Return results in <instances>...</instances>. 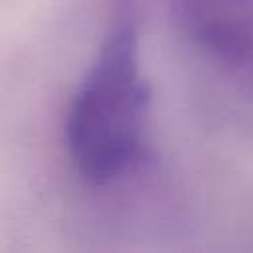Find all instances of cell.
<instances>
[{"mask_svg":"<svg viewBox=\"0 0 253 253\" xmlns=\"http://www.w3.org/2000/svg\"><path fill=\"white\" fill-rule=\"evenodd\" d=\"M150 109L136 14L123 4L63 111L61 140L73 172L93 186L132 174L148 150Z\"/></svg>","mask_w":253,"mask_h":253,"instance_id":"obj_1","label":"cell"},{"mask_svg":"<svg viewBox=\"0 0 253 253\" xmlns=\"http://www.w3.org/2000/svg\"><path fill=\"white\" fill-rule=\"evenodd\" d=\"M184 38L210 59L253 75V0H168Z\"/></svg>","mask_w":253,"mask_h":253,"instance_id":"obj_2","label":"cell"}]
</instances>
